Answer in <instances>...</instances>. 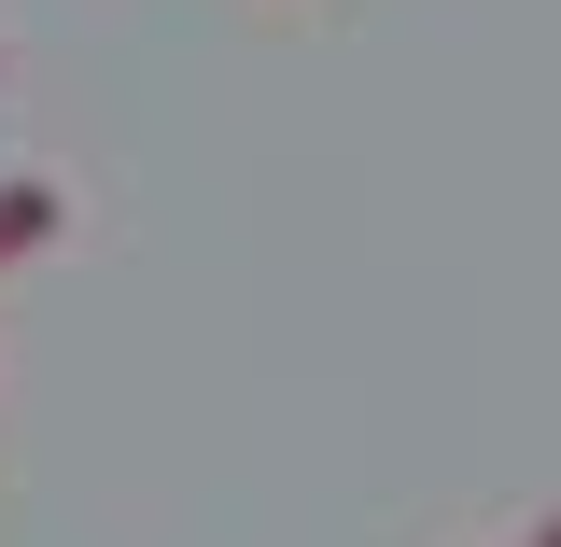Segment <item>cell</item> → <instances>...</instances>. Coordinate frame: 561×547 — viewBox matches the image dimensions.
<instances>
[{
  "instance_id": "6da1fadb",
  "label": "cell",
  "mask_w": 561,
  "mask_h": 547,
  "mask_svg": "<svg viewBox=\"0 0 561 547\" xmlns=\"http://www.w3.org/2000/svg\"><path fill=\"white\" fill-rule=\"evenodd\" d=\"M57 183H43V169H14V183H0V267H28V253H43V239H57Z\"/></svg>"
},
{
  "instance_id": "7a4b0ae2",
  "label": "cell",
  "mask_w": 561,
  "mask_h": 547,
  "mask_svg": "<svg viewBox=\"0 0 561 547\" xmlns=\"http://www.w3.org/2000/svg\"><path fill=\"white\" fill-rule=\"evenodd\" d=\"M534 547H561V520H548V534H534Z\"/></svg>"
}]
</instances>
